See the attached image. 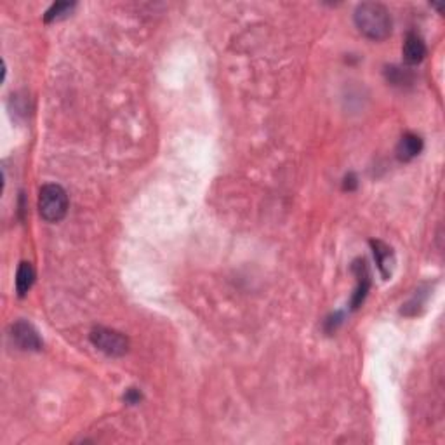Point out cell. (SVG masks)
Wrapping results in <instances>:
<instances>
[{
  "label": "cell",
  "instance_id": "cell-9",
  "mask_svg": "<svg viewBox=\"0 0 445 445\" xmlns=\"http://www.w3.org/2000/svg\"><path fill=\"white\" fill-rule=\"evenodd\" d=\"M35 282V268L31 266V263H23L19 264L18 273H16V291H18L19 298H25L28 294V291L31 289Z\"/></svg>",
  "mask_w": 445,
  "mask_h": 445
},
{
  "label": "cell",
  "instance_id": "cell-6",
  "mask_svg": "<svg viewBox=\"0 0 445 445\" xmlns=\"http://www.w3.org/2000/svg\"><path fill=\"white\" fill-rule=\"evenodd\" d=\"M370 246L374 249V257H376V263L379 266V272H381L383 279L388 280L392 277L393 266H395V256H393L392 247H388L386 244L379 240H372Z\"/></svg>",
  "mask_w": 445,
  "mask_h": 445
},
{
  "label": "cell",
  "instance_id": "cell-2",
  "mask_svg": "<svg viewBox=\"0 0 445 445\" xmlns=\"http://www.w3.org/2000/svg\"><path fill=\"white\" fill-rule=\"evenodd\" d=\"M68 195L60 185H44L38 193V212L47 222H58L68 212Z\"/></svg>",
  "mask_w": 445,
  "mask_h": 445
},
{
  "label": "cell",
  "instance_id": "cell-7",
  "mask_svg": "<svg viewBox=\"0 0 445 445\" xmlns=\"http://www.w3.org/2000/svg\"><path fill=\"white\" fill-rule=\"evenodd\" d=\"M422 151V140L421 136L414 134V132H407L400 138L398 147H396V157L402 162H409V160L416 159Z\"/></svg>",
  "mask_w": 445,
  "mask_h": 445
},
{
  "label": "cell",
  "instance_id": "cell-10",
  "mask_svg": "<svg viewBox=\"0 0 445 445\" xmlns=\"http://www.w3.org/2000/svg\"><path fill=\"white\" fill-rule=\"evenodd\" d=\"M73 8H75L73 2H56V4L51 5L49 11L46 12L44 21H46V23H51V21H54V19L64 18V16L70 14V12L73 11Z\"/></svg>",
  "mask_w": 445,
  "mask_h": 445
},
{
  "label": "cell",
  "instance_id": "cell-5",
  "mask_svg": "<svg viewBox=\"0 0 445 445\" xmlns=\"http://www.w3.org/2000/svg\"><path fill=\"white\" fill-rule=\"evenodd\" d=\"M427 56V44L422 40L421 35L414 34H407L404 42V60L405 63L409 64H419L422 60Z\"/></svg>",
  "mask_w": 445,
  "mask_h": 445
},
{
  "label": "cell",
  "instance_id": "cell-1",
  "mask_svg": "<svg viewBox=\"0 0 445 445\" xmlns=\"http://www.w3.org/2000/svg\"><path fill=\"white\" fill-rule=\"evenodd\" d=\"M355 25L370 40H385L392 34V14L379 2H364L355 9Z\"/></svg>",
  "mask_w": 445,
  "mask_h": 445
},
{
  "label": "cell",
  "instance_id": "cell-11",
  "mask_svg": "<svg viewBox=\"0 0 445 445\" xmlns=\"http://www.w3.org/2000/svg\"><path fill=\"white\" fill-rule=\"evenodd\" d=\"M386 77H388V82H392L393 86H404V84H409L412 80L411 72L404 68H398V66H392V68H388Z\"/></svg>",
  "mask_w": 445,
  "mask_h": 445
},
{
  "label": "cell",
  "instance_id": "cell-4",
  "mask_svg": "<svg viewBox=\"0 0 445 445\" xmlns=\"http://www.w3.org/2000/svg\"><path fill=\"white\" fill-rule=\"evenodd\" d=\"M11 338L21 350L38 351L42 350V338L37 329L27 320H18L11 327Z\"/></svg>",
  "mask_w": 445,
  "mask_h": 445
},
{
  "label": "cell",
  "instance_id": "cell-12",
  "mask_svg": "<svg viewBox=\"0 0 445 445\" xmlns=\"http://www.w3.org/2000/svg\"><path fill=\"white\" fill-rule=\"evenodd\" d=\"M125 400H127L129 404H138V402H140L141 400V393L138 392V390H129L127 392V395H125Z\"/></svg>",
  "mask_w": 445,
  "mask_h": 445
},
{
  "label": "cell",
  "instance_id": "cell-3",
  "mask_svg": "<svg viewBox=\"0 0 445 445\" xmlns=\"http://www.w3.org/2000/svg\"><path fill=\"white\" fill-rule=\"evenodd\" d=\"M91 343L103 353L110 357H122L127 353L129 341L124 334L114 331V329L96 327L91 332Z\"/></svg>",
  "mask_w": 445,
  "mask_h": 445
},
{
  "label": "cell",
  "instance_id": "cell-8",
  "mask_svg": "<svg viewBox=\"0 0 445 445\" xmlns=\"http://www.w3.org/2000/svg\"><path fill=\"white\" fill-rule=\"evenodd\" d=\"M353 272L357 273V277H359V289L355 291L353 299H351V308L357 309L364 303L367 292H369L370 273H369V268H367V263L364 259L357 261V263L353 264Z\"/></svg>",
  "mask_w": 445,
  "mask_h": 445
}]
</instances>
